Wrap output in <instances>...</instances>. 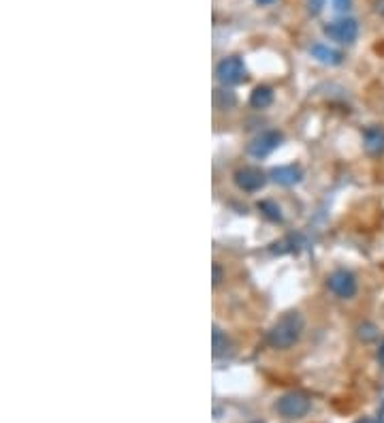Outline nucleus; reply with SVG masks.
<instances>
[{"mask_svg": "<svg viewBox=\"0 0 384 423\" xmlns=\"http://www.w3.org/2000/svg\"><path fill=\"white\" fill-rule=\"evenodd\" d=\"M256 3H259V5H269V3H273V0H256Z\"/></svg>", "mask_w": 384, "mask_h": 423, "instance_id": "nucleus-18", "label": "nucleus"}, {"mask_svg": "<svg viewBox=\"0 0 384 423\" xmlns=\"http://www.w3.org/2000/svg\"><path fill=\"white\" fill-rule=\"evenodd\" d=\"M322 5H324V0H310V13H312V15L320 13Z\"/></svg>", "mask_w": 384, "mask_h": 423, "instance_id": "nucleus-15", "label": "nucleus"}, {"mask_svg": "<svg viewBox=\"0 0 384 423\" xmlns=\"http://www.w3.org/2000/svg\"><path fill=\"white\" fill-rule=\"evenodd\" d=\"M216 75H218L220 84H224V86H237V84L246 82V66H244L241 58L230 56L218 64Z\"/></svg>", "mask_w": 384, "mask_h": 423, "instance_id": "nucleus-3", "label": "nucleus"}, {"mask_svg": "<svg viewBox=\"0 0 384 423\" xmlns=\"http://www.w3.org/2000/svg\"><path fill=\"white\" fill-rule=\"evenodd\" d=\"M273 103V90L269 86H259L254 88V92L250 94V105L254 109H265Z\"/></svg>", "mask_w": 384, "mask_h": 423, "instance_id": "nucleus-11", "label": "nucleus"}, {"mask_svg": "<svg viewBox=\"0 0 384 423\" xmlns=\"http://www.w3.org/2000/svg\"><path fill=\"white\" fill-rule=\"evenodd\" d=\"M303 332V316L299 312H286L267 334V342L273 348H291Z\"/></svg>", "mask_w": 384, "mask_h": 423, "instance_id": "nucleus-1", "label": "nucleus"}, {"mask_svg": "<svg viewBox=\"0 0 384 423\" xmlns=\"http://www.w3.org/2000/svg\"><path fill=\"white\" fill-rule=\"evenodd\" d=\"M312 56L318 60V62H322V64H340L342 62V54L338 52V49H333V47H329V45H322V43H316V45H312Z\"/></svg>", "mask_w": 384, "mask_h": 423, "instance_id": "nucleus-10", "label": "nucleus"}, {"mask_svg": "<svg viewBox=\"0 0 384 423\" xmlns=\"http://www.w3.org/2000/svg\"><path fill=\"white\" fill-rule=\"evenodd\" d=\"M327 285L338 297H342V300H350V297H354V293H356V278H354V273L348 269L333 271L327 280Z\"/></svg>", "mask_w": 384, "mask_h": 423, "instance_id": "nucleus-4", "label": "nucleus"}, {"mask_svg": "<svg viewBox=\"0 0 384 423\" xmlns=\"http://www.w3.org/2000/svg\"><path fill=\"white\" fill-rule=\"evenodd\" d=\"M235 184L246 192H256L267 184V176L256 167H244L235 173Z\"/></svg>", "mask_w": 384, "mask_h": 423, "instance_id": "nucleus-7", "label": "nucleus"}, {"mask_svg": "<svg viewBox=\"0 0 384 423\" xmlns=\"http://www.w3.org/2000/svg\"><path fill=\"white\" fill-rule=\"evenodd\" d=\"M261 212H265L271 220H282V214H280V208L275 206V204H271V201H263L261 206Z\"/></svg>", "mask_w": 384, "mask_h": 423, "instance_id": "nucleus-13", "label": "nucleus"}, {"mask_svg": "<svg viewBox=\"0 0 384 423\" xmlns=\"http://www.w3.org/2000/svg\"><path fill=\"white\" fill-rule=\"evenodd\" d=\"M324 35L331 41H338V43H352L358 35V24L352 17H344L338 21H331L329 26H324Z\"/></svg>", "mask_w": 384, "mask_h": 423, "instance_id": "nucleus-5", "label": "nucleus"}, {"mask_svg": "<svg viewBox=\"0 0 384 423\" xmlns=\"http://www.w3.org/2000/svg\"><path fill=\"white\" fill-rule=\"evenodd\" d=\"M358 423H376V421H372V419H363V421H358Z\"/></svg>", "mask_w": 384, "mask_h": 423, "instance_id": "nucleus-19", "label": "nucleus"}, {"mask_svg": "<svg viewBox=\"0 0 384 423\" xmlns=\"http://www.w3.org/2000/svg\"><path fill=\"white\" fill-rule=\"evenodd\" d=\"M220 282H222V269H220V265L216 263V265H214V285L218 287Z\"/></svg>", "mask_w": 384, "mask_h": 423, "instance_id": "nucleus-16", "label": "nucleus"}, {"mask_svg": "<svg viewBox=\"0 0 384 423\" xmlns=\"http://www.w3.org/2000/svg\"><path fill=\"white\" fill-rule=\"evenodd\" d=\"M282 139H284V135H282L280 131H265L263 135H259L256 139H252L248 152L254 156V159H265L269 156L275 147L282 143Z\"/></svg>", "mask_w": 384, "mask_h": 423, "instance_id": "nucleus-6", "label": "nucleus"}, {"mask_svg": "<svg viewBox=\"0 0 384 423\" xmlns=\"http://www.w3.org/2000/svg\"><path fill=\"white\" fill-rule=\"evenodd\" d=\"M303 178V169L299 165H284V167H275L271 171V180L280 186H295Z\"/></svg>", "mask_w": 384, "mask_h": 423, "instance_id": "nucleus-8", "label": "nucleus"}, {"mask_svg": "<svg viewBox=\"0 0 384 423\" xmlns=\"http://www.w3.org/2000/svg\"><path fill=\"white\" fill-rule=\"evenodd\" d=\"M254 423H261V421H254Z\"/></svg>", "mask_w": 384, "mask_h": 423, "instance_id": "nucleus-20", "label": "nucleus"}, {"mask_svg": "<svg viewBox=\"0 0 384 423\" xmlns=\"http://www.w3.org/2000/svg\"><path fill=\"white\" fill-rule=\"evenodd\" d=\"M331 3L338 11H348L350 9V0H331Z\"/></svg>", "mask_w": 384, "mask_h": 423, "instance_id": "nucleus-14", "label": "nucleus"}, {"mask_svg": "<svg viewBox=\"0 0 384 423\" xmlns=\"http://www.w3.org/2000/svg\"><path fill=\"white\" fill-rule=\"evenodd\" d=\"M212 344H214V357L226 355L230 348V340L226 338V334H222L220 327H214L212 332Z\"/></svg>", "mask_w": 384, "mask_h": 423, "instance_id": "nucleus-12", "label": "nucleus"}, {"mask_svg": "<svg viewBox=\"0 0 384 423\" xmlns=\"http://www.w3.org/2000/svg\"><path fill=\"white\" fill-rule=\"evenodd\" d=\"M363 145L365 150L374 156L384 152V129L382 127H369L363 133Z\"/></svg>", "mask_w": 384, "mask_h": 423, "instance_id": "nucleus-9", "label": "nucleus"}, {"mask_svg": "<svg viewBox=\"0 0 384 423\" xmlns=\"http://www.w3.org/2000/svg\"><path fill=\"white\" fill-rule=\"evenodd\" d=\"M310 408H312L310 397L301 391H289L282 397H277V402H275L277 415H282L284 419H301L310 413Z\"/></svg>", "mask_w": 384, "mask_h": 423, "instance_id": "nucleus-2", "label": "nucleus"}, {"mask_svg": "<svg viewBox=\"0 0 384 423\" xmlns=\"http://www.w3.org/2000/svg\"><path fill=\"white\" fill-rule=\"evenodd\" d=\"M380 361L384 363V342H382V348H380Z\"/></svg>", "mask_w": 384, "mask_h": 423, "instance_id": "nucleus-17", "label": "nucleus"}]
</instances>
